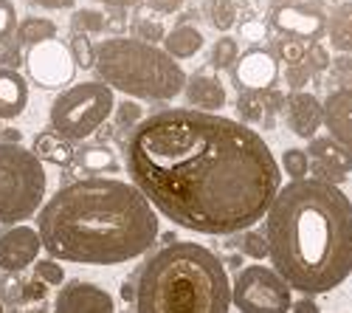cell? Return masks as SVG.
<instances>
[{"label":"cell","instance_id":"43","mask_svg":"<svg viewBox=\"0 0 352 313\" xmlns=\"http://www.w3.org/2000/svg\"><path fill=\"white\" fill-rule=\"evenodd\" d=\"M243 37H248V40H259L262 37V25H256V23H248V25H243V32H240Z\"/></svg>","mask_w":352,"mask_h":313},{"label":"cell","instance_id":"23","mask_svg":"<svg viewBox=\"0 0 352 313\" xmlns=\"http://www.w3.org/2000/svg\"><path fill=\"white\" fill-rule=\"evenodd\" d=\"M237 113H240L243 125H268V130H271L265 94L262 91H243L240 99H237Z\"/></svg>","mask_w":352,"mask_h":313},{"label":"cell","instance_id":"7","mask_svg":"<svg viewBox=\"0 0 352 313\" xmlns=\"http://www.w3.org/2000/svg\"><path fill=\"white\" fill-rule=\"evenodd\" d=\"M116 110L113 91L104 82H79L65 88L48 110L51 130L65 141H82L94 136Z\"/></svg>","mask_w":352,"mask_h":313},{"label":"cell","instance_id":"10","mask_svg":"<svg viewBox=\"0 0 352 313\" xmlns=\"http://www.w3.org/2000/svg\"><path fill=\"white\" fill-rule=\"evenodd\" d=\"M271 25L285 37L318 43V37L327 32V14L316 3H279L271 9Z\"/></svg>","mask_w":352,"mask_h":313},{"label":"cell","instance_id":"35","mask_svg":"<svg viewBox=\"0 0 352 313\" xmlns=\"http://www.w3.org/2000/svg\"><path fill=\"white\" fill-rule=\"evenodd\" d=\"M17 32V12L9 0H0V45L9 43Z\"/></svg>","mask_w":352,"mask_h":313},{"label":"cell","instance_id":"48","mask_svg":"<svg viewBox=\"0 0 352 313\" xmlns=\"http://www.w3.org/2000/svg\"><path fill=\"white\" fill-rule=\"evenodd\" d=\"M0 313H3V299H0Z\"/></svg>","mask_w":352,"mask_h":313},{"label":"cell","instance_id":"45","mask_svg":"<svg viewBox=\"0 0 352 313\" xmlns=\"http://www.w3.org/2000/svg\"><path fill=\"white\" fill-rule=\"evenodd\" d=\"M122 294H124V299H135V291H133V285H124V291H122Z\"/></svg>","mask_w":352,"mask_h":313},{"label":"cell","instance_id":"12","mask_svg":"<svg viewBox=\"0 0 352 313\" xmlns=\"http://www.w3.org/2000/svg\"><path fill=\"white\" fill-rule=\"evenodd\" d=\"M40 235L32 226H9L6 232H0V271L17 274L37 263L40 257Z\"/></svg>","mask_w":352,"mask_h":313},{"label":"cell","instance_id":"5","mask_svg":"<svg viewBox=\"0 0 352 313\" xmlns=\"http://www.w3.org/2000/svg\"><path fill=\"white\" fill-rule=\"evenodd\" d=\"M96 74L110 91L146 102H169L186 88V74L158 45L113 37L96 45Z\"/></svg>","mask_w":352,"mask_h":313},{"label":"cell","instance_id":"32","mask_svg":"<svg viewBox=\"0 0 352 313\" xmlns=\"http://www.w3.org/2000/svg\"><path fill=\"white\" fill-rule=\"evenodd\" d=\"M243 251L254 260H268V240H265V232L259 229H248L243 235Z\"/></svg>","mask_w":352,"mask_h":313},{"label":"cell","instance_id":"29","mask_svg":"<svg viewBox=\"0 0 352 313\" xmlns=\"http://www.w3.org/2000/svg\"><path fill=\"white\" fill-rule=\"evenodd\" d=\"M68 51L74 56L76 68H96V45L91 43V37L85 34H74L68 43Z\"/></svg>","mask_w":352,"mask_h":313},{"label":"cell","instance_id":"39","mask_svg":"<svg viewBox=\"0 0 352 313\" xmlns=\"http://www.w3.org/2000/svg\"><path fill=\"white\" fill-rule=\"evenodd\" d=\"M146 3H150V9H155L158 14H172L184 6V0H146Z\"/></svg>","mask_w":352,"mask_h":313},{"label":"cell","instance_id":"14","mask_svg":"<svg viewBox=\"0 0 352 313\" xmlns=\"http://www.w3.org/2000/svg\"><path fill=\"white\" fill-rule=\"evenodd\" d=\"M234 82L243 91H271L279 76V60L268 48H251L234 63Z\"/></svg>","mask_w":352,"mask_h":313},{"label":"cell","instance_id":"41","mask_svg":"<svg viewBox=\"0 0 352 313\" xmlns=\"http://www.w3.org/2000/svg\"><path fill=\"white\" fill-rule=\"evenodd\" d=\"M34 3L43 9H71L74 0H34Z\"/></svg>","mask_w":352,"mask_h":313},{"label":"cell","instance_id":"21","mask_svg":"<svg viewBox=\"0 0 352 313\" xmlns=\"http://www.w3.org/2000/svg\"><path fill=\"white\" fill-rule=\"evenodd\" d=\"M32 153L40 158V161H48V164H56V166H65L74 161V147L71 141L60 138L56 133H40L32 144Z\"/></svg>","mask_w":352,"mask_h":313},{"label":"cell","instance_id":"36","mask_svg":"<svg viewBox=\"0 0 352 313\" xmlns=\"http://www.w3.org/2000/svg\"><path fill=\"white\" fill-rule=\"evenodd\" d=\"M305 65L310 68V74H321V71H327V68L333 65V60H330L327 48L321 45V43H310V45H307V60H305Z\"/></svg>","mask_w":352,"mask_h":313},{"label":"cell","instance_id":"34","mask_svg":"<svg viewBox=\"0 0 352 313\" xmlns=\"http://www.w3.org/2000/svg\"><path fill=\"white\" fill-rule=\"evenodd\" d=\"M166 32H164V25L161 23H150V20H135L133 23V40H141V43H158L164 40Z\"/></svg>","mask_w":352,"mask_h":313},{"label":"cell","instance_id":"17","mask_svg":"<svg viewBox=\"0 0 352 313\" xmlns=\"http://www.w3.org/2000/svg\"><path fill=\"white\" fill-rule=\"evenodd\" d=\"M186 102L192 105V110H203V113H214L226 105V88L214 74L197 71L192 76H186V88H184Z\"/></svg>","mask_w":352,"mask_h":313},{"label":"cell","instance_id":"25","mask_svg":"<svg viewBox=\"0 0 352 313\" xmlns=\"http://www.w3.org/2000/svg\"><path fill=\"white\" fill-rule=\"evenodd\" d=\"M307 45L310 43L293 40V37H279L274 43V56L282 60L287 68H296V65H305V60H307Z\"/></svg>","mask_w":352,"mask_h":313},{"label":"cell","instance_id":"13","mask_svg":"<svg viewBox=\"0 0 352 313\" xmlns=\"http://www.w3.org/2000/svg\"><path fill=\"white\" fill-rule=\"evenodd\" d=\"M54 313H116V302L96 282L74 279L56 294Z\"/></svg>","mask_w":352,"mask_h":313},{"label":"cell","instance_id":"15","mask_svg":"<svg viewBox=\"0 0 352 313\" xmlns=\"http://www.w3.org/2000/svg\"><path fill=\"white\" fill-rule=\"evenodd\" d=\"M285 110H287V127H290V133L305 138V141H313L318 127L324 125V105H321L313 94L296 91L290 99H285Z\"/></svg>","mask_w":352,"mask_h":313},{"label":"cell","instance_id":"44","mask_svg":"<svg viewBox=\"0 0 352 313\" xmlns=\"http://www.w3.org/2000/svg\"><path fill=\"white\" fill-rule=\"evenodd\" d=\"M96 3H104V6H113V9H127V6H135L138 0H96Z\"/></svg>","mask_w":352,"mask_h":313},{"label":"cell","instance_id":"6","mask_svg":"<svg viewBox=\"0 0 352 313\" xmlns=\"http://www.w3.org/2000/svg\"><path fill=\"white\" fill-rule=\"evenodd\" d=\"M48 175L43 161L23 144L0 141V223L20 226L34 217L45 201Z\"/></svg>","mask_w":352,"mask_h":313},{"label":"cell","instance_id":"33","mask_svg":"<svg viewBox=\"0 0 352 313\" xmlns=\"http://www.w3.org/2000/svg\"><path fill=\"white\" fill-rule=\"evenodd\" d=\"M34 274H37L40 282H45V285H63V282H65V271H63V266L56 260L34 263Z\"/></svg>","mask_w":352,"mask_h":313},{"label":"cell","instance_id":"28","mask_svg":"<svg viewBox=\"0 0 352 313\" xmlns=\"http://www.w3.org/2000/svg\"><path fill=\"white\" fill-rule=\"evenodd\" d=\"M71 25H74V34H99L107 28L104 23V14L96 12V9H79L74 17H71Z\"/></svg>","mask_w":352,"mask_h":313},{"label":"cell","instance_id":"31","mask_svg":"<svg viewBox=\"0 0 352 313\" xmlns=\"http://www.w3.org/2000/svg\"><path fill=\"white\" fill-rule=\"evenodd\" d=\"M113 119H116V127L130 133L135 125H141V105H135L133 99H127V102H116Z\"/></svg>","mask_w":352,"mask_h":313},{"label":"cell","instance_id":"38","mask_svg":"<svg viewBox=\"0 0 352 313\" xmlns=\"http://www.w3.org/2000/svg\"><path fill=\"white\" fill-rule=\"evenodd\" d=\"M20 294H23V299H43L48 294V285L40 282V279H32V282H25V285L20 288Z\"/></svg>","mask_w":352,"mask_h":313},{"label":"cell","instance_id":"16","mask_svg":"<svg viewBox=\"0 0 352 313\" xmlns=\"http://www.w3.org/2000/svg\"><path fill=\"white\" fill-rule=\"evenodd\" d=\"M321 105H324V127L352 153V85L333 91Z\"/></svg>","mask_w":352,"mask_h":313},{"label":"cell","instance_id":"30","mask_svg":"<svg viewBox=\"0 0 352 313\" xmlns=\"http://www.w3.org/2000/svg\"><path fill=\"white\" fill-rule=\"evenodd\" d=\"M282 173L290 175V181H305V175L310 173V158L305 150H285L282 153Z\"/></svg>","mask_w":352,"mask_h":313},{"label":"cell","instance_id":"4","mask_svg":"<svg viewBox=\"0 0 352 313\" xmlns=\"http://www.w3.org/2000/svg\"><path fill=\"white\" fill-rule=\"evenodd\" d=\"M231 279L223 260L200 243H169L144 263L135 313H228Z\"/></svg>","mask_w":352,"mask_h":313},{"label":"cell","instance_id":"42","mask_svg":"<svg viewBox=\"0 0 352 313\" xmlns=\"http://www.w3.org/2000/svg\"><path fill=\"white\" fill-rule=\"evenodd\" d=\"M336 71H338V76L352 79V56H341V60L336 63Z\"/></svg>","mask_w":352,"mask_h":313},{"label":"cell","instance_id":"2","mask_svg":"<svg viewBox=\"0 0 352 313\" xmlns=\"http://www.w3.org/2000/svg\"><path fill=\"white\" fill-rule=\"evenodd\" d=\"M158 212L127 181L85 178L51 195L37 215L40 243L54 260L119 266L158 240Z\"/></svg>","mask_w":352,"mask_h":313},{"label":"cell","instance_id":"40","mask_svg":"<svg viewBox=\"0 0 352 313\" xmlns=\"http://www.w3.org/2000/svg\"><path fill=\"white\" fill-rule=\"evenodd\" d=\"M290 310H293V313H321V307H318L316 299H310V296H305V299H299V302H293Z\"/></svg>","mask_w":352,"mask_h":313},{"label":"cell","instance_id":"19","mask_svg":"<svg viewBox=\"0 0 352 313\" xmlns=\"http://www.w3.org/2000/svg\"><path fill=\"white\" fill-rule=\"evenodd\" d=\"M200 48H203V34L189 23L175 25L164 37V51L172 56V60H189V56H195Z\"/></svg>","mask_w":352,"mask_h":313},{"label":"cell","instance_id":"24","mask_svg":"<svg viewBox=\"0 0 352 313\" xmlns=\"http://www.w3.org/2000/svg\"><path fill=\"white\" fill-rule=\"evenodd\" d=\"M79 164H82V169H87V173H110V169L116 173L119 158H116V153L107 147H82Z\"/></svg>","mask_w":352,"mask_h":313},{"label":"cell","instance_id":"8","mask_svg":"<svg viewBox=\"0 0 352 313\" xmlns=\"http://www.w3.org/2000/svg\"><path fill=\"white\" fill-rule=\"evenodd\" d=\"M231 305L240 313H290V285L268 266H248L231 282Z\"/></svg>","mask_w":352,"mask_h":313},{"label":"cell","instance_id":"1","mask_svg":"<svg viewBox=\"0 0 352 313\" xmlns=\"http://www.w3.org/2000/svg\"><path fill=\"white\" fill-rule=\"evenodd\" d=\"M133 186L175 226L197 235H237L265 220L282 169L248 125L192 107H166L124 138Z\"/></svg>","mask_w":352,"mask_h":313},{"label":"cell","instance_id":"27","mask_svg":"<svg viewBox=\"0 0 352 313\" xmlns=\"http://www.w3.org/2000/svg\"><path fill=\"white\" fill-rule=\"evenodd\" d=\"M240 60V45L234 37H220L214 45H212V65L217 71H226V68H234V63Z\"/></svg>","mask_w":352,"mask_h":313},{"label":"cell","instance_id":"47","mask_svg":"<svg viewBox=\"0 0 352 313\" xmlns=\"http://www.w3.org/2000/svg\"><path fill=\"white\" fill-rule=\"evenodd\" d=\"M282 3H307V0H282Z\"/></svg>","mask_w":352,"mask_h":313},{"label":"cell","instance_id":"22","mask_svg":"<svg viewBox=\"0 0 352 313\" xmlns=\"http://www.w3.org/2000/svg\"><path fill=\"white\" fill-rule=\"evenodd\" d=\"M17 37V45H40V43H48V40H54L56 37V23L54 20H48V17H37V14H32V17H23V23H17V32H14Z\"/></svg>","mask_w":352,"mask_h":313},{"label":"cell","instance_id":"46","mask_svg":"<svg viewBox=\"0 0 352 313\" xmlns=\"http://www.w3.org/2000/svg\"><path fill=\"white\" fill-rule=\"evenodd\" d=\"M23 313H48V310H43V307H34V310H23Z\"/></svg>","mask_w":352,"mask_h":313},{"label":"cell","instance_id":"37","mask_svg":"<svg viewBox=\"0 0 352 313\" xmlns=\"http://www.w3.org/2000/svg\"><path fill=\"white\" fill-rule=\"evenodd\" d=\"M313 74H310V68L307 65H296V68H287V74H285V79H287V85L290 88H305L307 85V79H310Z\"/></svg>","mask_w":352,"mask_h":313},{"label":"cell","instance_id":"26","mask_svg":"<svg viewBox=\"0 0 352 313\" xmlns=\"http://www.w3.org/2000/svg\"><path fill=\"white\" fill-rule=\"evenodd\" d=\"M206 14H209V23L223 34L237 25V6H234V0H209Z\"/></svg>","mask_w":352,"mask_h":313},{"label":"cell","instance_id":"20","mask_svg":"<svg viewBox=\"0 0 352 313\" xmlns=\"http://www.w3.org/2000/svg\"><path fill=\"white\" fill-rule=\"evenodd\" d=\"M327 40L333 51L338 54H352V0L338 3L333 14L327 17Z\"/></svg>","mask_w":352,"mask_h":313},{"label":"cell","instance_id":"11","mask_svg":"<svg viewBox=\"0 0 352 313\" xmlns=\"http://www.w3.org/2000/svg\"><path fill=\"white\" fill-rule=\"evenodd\" d=\"M305 153L313 161L310 164L313 181L341 186V181L352 173V153L344 144H338L333 136H316L313 141H307Z\"/></svg>","mask_w":352,"mask_h":313},{"label":"cell","instance_id":"18","mask_svg":"<svg viewBox=\"0 0 352 313\" xmlns=\"http://www.w3.org/2000/svg\"><path fill=\"white\" fill-rule=\"evenodd\" d=\"M28 105V82L9 68H0V119H17Z\"/></svg>","mask_w":352,"mask_h":313},{"label":"cell","instance_id":"3","mask_svg":"<svg viewBox=\"0 0 352 313\" xmlns=\"http://www.w3.org/2000/svg\"><path fill=\"white\" fill-rule=\"evenodd\" d=\"M274 271L293 291L327 294L352 274V201L313 178L279 189L265 215Z\"/></svg>","mask_w":352,"mask_h":313},{"label":"cell","instance_id":"9","mask_svg":"<svg viewBox=\"0 0 352 313\" xmlns=\"http://www.w3.org/2000/svg\"><path fill=\"white\" fill-rule=\"evenodd\" d=\"M25 71L40 88H63L74 79V56L60 40H48L25 51Z\"/></svg>","mask_w":352,"mask_h":313}]
</instances>
